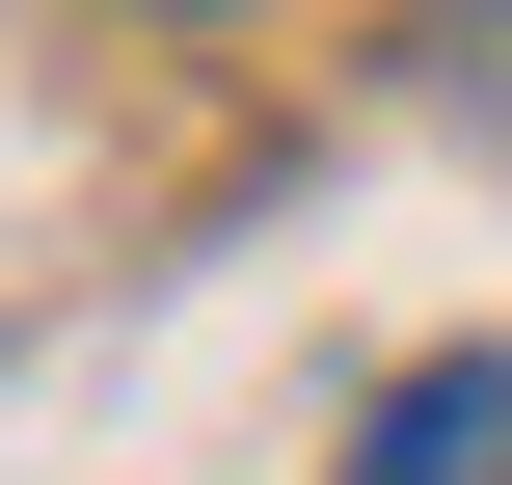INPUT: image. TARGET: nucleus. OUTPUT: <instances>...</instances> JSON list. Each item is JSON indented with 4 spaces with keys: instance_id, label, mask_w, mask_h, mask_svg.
<instances>
[{
    "instance_id": "f257e3e1",
    "label": "nucleus",
    "mask_w": 512,
    "mask_h": 485,
    "mask_svg": "<svg viewBox=\"0 0 512 485\" xmlns=\"http://www.w3.org/2000/svg\"><path fill=\"white\" fill-rule=\"evenodd\" d=\"M351 485H512V351H432V378H378Z\"/></svg>"
}]
</instances>
